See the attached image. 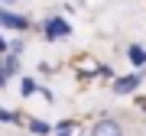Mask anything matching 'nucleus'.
Masks as SVG:
<instances>
[{
  "mask_svg": "<svg viewBox=\"0 0 146 136\" xmlns=\"http://www.w3.org/2000/svg\"><path fill=\"white\" fill-rule=\"evenodd\" d=\"M91 136H123V126L117 120H110V117H104V120H98L91 126Z\"/></svg>",
  "mask_w": 146,
  "mask_h": 136,
  "instance_id": "1",
  "label": "nucleus"
},
{
  "mask_svg": "<svg viewBox=\"0 0 146 136\" xmlns=\"http://www.w3.org/2000/svg\"><path fill=\"white\" fill-rule=\"evenodd\" d=\"M0 26H10V29H26L29 26V20L26 16H16L10 10H0Z\"/></svg>",
  "mask_w": 146,
  "mask_h": 136,
  "instance_id": "2",
  "label": "nucleus"
},
{
  "mask_svg": "<svg viewBox=\"0 0 146 136\" xmlns=\"http://www.w3.org/2000/svg\"><path fill=\"white\" fill-rule=\"evenodd\" d=\"M136 84H140V78H136V75H127V78L114 81V91L117 94H130V91H136Z\"/></svg>",
  "mask_w": 146,
  "mask_h": 136,
  "instance_id": "3",
  "label": "nucleus"
},
{
  "mask_svg": "<svg viewBox=\"0 0 146 136\" xmlns=\"http://www.w3.org/2000/svg\"><path fill=\"white\" fill-rule=\"evenodd\" d=\"M46 32H49V39H55V36H65V32H68V26H65L62 20H52V23L46 26Z\"/></svg>",
  "mask_w": 146,
  "mask_h": 136,
  "instance_id": "4",
  "label": "nucleus"
},
{
  "mask_svg": "<svg viewBox=\"0 0 146 136\" xmlns=\"http://www.w3.org/2000/svg\"><path fill=\"white\" fill-rule=\"evenodd\" d=\"M29 130L36 133V136H46V133H49V126L42 123V120H29Z\"/></svg>",
  "mask_w": 146,
  "mask_h": 136,
  "instance_id": "5",
  "label": "nucleus"
},
{
  "mask_svg": "<svg viewBox=\"0 0 146 136\" xmlns=\"http://www.w3.org/2000/svg\"><path fill=\"white\" fill-rule=\"evenodd\" d=\"M33 91H36V81H33V78H23V94H33Z\"/></svg>",
  "mask_w": 146,
  "mask_h": 136,
  "instance_id": "6",
  "label": "nucleus"
},
{
  "mask_svg": "<svg viewBox=\"0 0 146 136\" xmlns=\"http://www.w3.org/2000/svg\"><path fill=\"white\" fill-rule=\"evenodd\" d=\"M130 55H133V62H143V58H146L143 49H130Z\"/></svg>",
  "mask_w": 146,
  "mask_h": 136,
  "instance_id": "7",
  "label": "nucleus"
},
{
  "mask_svg": "<svg viewBox=\"0 0 146 136\" xmlns=\"http://www.w3.org/2000/svg\"><path fill=\"white\" fill-rule=\"evenodd\" d=\"M10 117H13L10 110H0V123H7V120H10Z\"/></svg>",
  "mask_w": 146,
  "mask_h": 136,
  "instance_id": "8",
  "label": "nucleus"
},
{
  "mask_svg": "<svg viewBox=\"0 0 146 136\" xmlns=\"http://www.w3.org/2000/svg\"><path fill=\"white\" fill-rule=\"evenodd\" d=\"M7 49H10V42H7L3 36H0V55H3V52H7Z\"/></svg>",
  "mask_w": 146,
  "mask_h": 136,
  "instance_id": "9",
  "label": "nucleus"
},
{
  "mask_svg": "<svg viewBox=\"0 0 146 136\" xmlns=\"http://www.w3.org/2000/svg\"><path fill=\"white\" fill-rule=\"evenodd\" d=\"M55 136H68V126H62V130H58V133H55Z\"/></svg>",
  "mask_w": 146,
  "mask_h": 136,
  "instance_id": "10",
  "label": "nucleus"
},
{
  "mask_svg": "<svg viewBox=\"0 0 146 136\" xmlns=\"http://www.w3.org/2000/svg\"><path fill=\"white\" fill-rule=\"evenodd\" d=\"M3 3H13V0H3Z\"/></svg>",
  "mask_w": 146,
  "mask_h": 136,
  "instance_id": "11",
  "label": "nucleus"
}]
</instances>
